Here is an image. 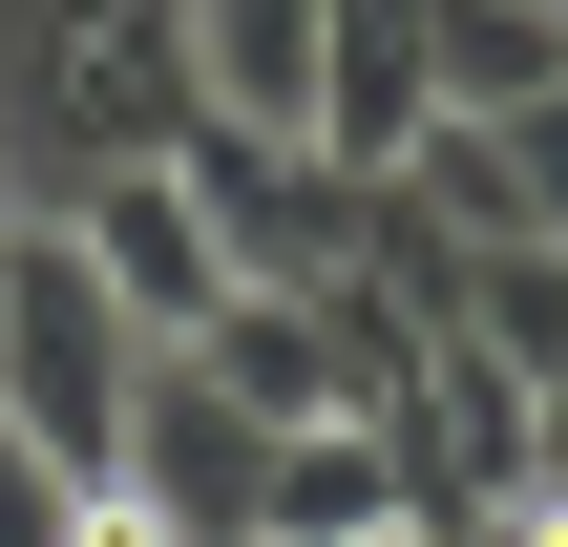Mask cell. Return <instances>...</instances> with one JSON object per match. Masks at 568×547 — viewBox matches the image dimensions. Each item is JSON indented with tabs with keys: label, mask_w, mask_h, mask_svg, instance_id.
Returning a JSON list of instances; mask_svg holds the SVG:
<instances>
[{
	"label": "cell",
	"mask_w": 568,
	"mask_h": 547,
	"mask_svg": "<svg viewBox=\"0 0 568 547\" xmlns=\"http://www.w3.org/2000/svg\"><path fill=\"white\" fill-rule=\"evenodd\" d=\"M148 358H169V337H148L84 253H63V211H0V422H21L63 485H105V464H126Z\"/></svg>",
	"instance_id": "obj_1"
},
{
	"label": "cell",
	"mask_w": 568,
	"mask_h": 547,
	"mask_svg": "<svg viewBox=\"0 0 568 547\" xmlns=\"http://www.w3.org/2000/svg\"><path fill=\"white\" fill-rule=\"evenodd\" d=\"M63 211V253L148 316V337H211V295H232V253H211V190H190V148H126V169H84V190H42Z\"/></svg>",
	"instance_id": "obj_3"
},
{
	"label": "cell",
	"mask_w": 568,
	"mask_h": 547,
	"mask_svg": "<svg viewBox=\"0 0 568 547\" xmlns=\"http://www.w3.org/2000/svg\"><path fill=\"white\" fill-rule=\"evenodd\" d=\"M379 527H443L422 443H400V422H274V464H253V547H379Z\"/></svg>",
	"instance_id": "obj_5"
},
{
	"label": "cell",
	"mask_w": 568,
	"mask_h": 547,
	"mask_svg": "<svg viewBox=\"0 0 568 547\" xmlns=\"http://www.w3.org/2000/svg\"><path fill=\"white\" fill-rule=\"evenodd\" d=\"M316 21H337V0H190L211 126H295V148H316Z\"/></svg>",
	"instance_id": "obj_6"
},
{
	"label": "cell",
	"mask_w": 568,
	"mask_h": 547,
	"mask_svg": "<svg viewBox=\"0 0 568 547\" xmlns=\"http://www.w3.org/2000/svg\"><path fill=\"white\" fill-rule=\"evenodd\" d=\"M485 126H506V190H527V232L568 253V84H548V105H485Z\"/></svg>",
	"instance_id": "obj_8"
},
{
	"label": "cell",
	"mask_w": 568,
	"mask_h": 547,
	"mask_svg": "<svg viewBox=\"0 0 568 547\" xmlns=\"http://www.w3.org/2000/svg\"><path fill=\"white\" fill-rule=\"evenodd\" d=\"M253 464H274V422L169 337V358H148V401H126V464H105V485H126L148 527H190V547H253Z\"/></svg>",
	"instance_id": "obj_4"
},
{
	"label": "cell",
	"mask_w": 568,
	"mask_h": 547,
	"mask_svg": "<svg viewBox=\"0 0 568 547\" xmlns=\"http://www.w3.org/2000/svg\"><path fill=\"white\" fill-rule=\"evenodd\" d=\"M63 527H84V485H63V464L0 422V547H63Z\"/></svg>",
	"instance_id": "obj_10"
},
{
	"label": "cell",
	"mask_w": 568,
	"mask_h": 547,
	"mask_svg": "<svg viewBox=\"0 0 568 547\" xmlns=\"http://www.w3.org/2000/svg\"><path fill=\"white\" fill-rule=\"evenodd\" d=\"M0 211H21V190H0Z\"/></svg>",
	"instance_id": "obj_12"
},
{
	"label": "cell",
	"mask_w": 568,
	"mask_h": 547,
	"mask_svg": "<svg viewBox=\"0 0 568 547\" xmlns=\"http://www.w3.org/2000/svg\"><path fill=\"white\" fill-rule=\"evenodd\" d=\"M190 190H211L232 295H337V274H379V169L295 148V126H190Z\"/></svg>",
	"instance_id": "obj_2"
},
{
	"label": "cell",
	"mask_w": 568,
	"mask_h": 547,
	"mask_svg": "<svg viewBox=\"0 0 568 547\" xmlns=\"http://www.w3.org/2000/svg\"><path fill=\"white\" fill-rule=\"evenodd\" d=\"M443 547H568V485H548V464H527V485H464Z\"/></svg>",
	"instance_id": "obj_9"
},
{
	"label": "cell",
	"mask_w": 568,
	"mask_h": 547,
	"mask_svg": "<svg viewBox=\"0 0 568 547\" xmlns=\"http://www.w3.org/2000/svg\"><path fill=\"white\" fill-rule=\"evenodd\" d=\"M422 84L443 105H548L568 84V0H422Z\"/></svg>",
	"instance_id": "obj_7"
},
{
	"label": "cell",
	"mask_w": 568,
	"mask_h": 547,
	"mask_svg": "<svg viewBox=\"0 0 568 547\" xmlns=\"http://www.w3.org/2000/svg\"><path fill=\"white\" fill-rule=\"evenodd\" d=\"M63 547H190V527H148L126 485H84V527H63Z\"/></svg>",
	"instance_id": "obj_11"
}]
</instances>
